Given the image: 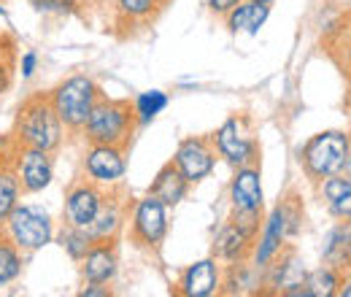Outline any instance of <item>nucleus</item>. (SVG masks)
Here are the masks:
<instances>
[{"instance_id": "412c9836", "label": "nucleus", "mask_w": 351, "mask_h": 297, "mask_svg": "<svg viewBox=\"0 0 351 297\" xmlns=\"http://www.w3.org/2000/svg\"><path fill=\"white\" fill-rule=\"evenodd\" d=\"M324 259L335 268V270H343L351 268V227H335L324 243Z\"/></svg>"}, {"instance_id": "ddd939ff", "label": "nucleus", "mask_w": 351, "mask_h": 297, "mask_svg": "<svg viewBox=\"0 0 351 297\" xmlns=\"http://www.w3.org/2000/svg\"><path fill=\"white\" fill-rule=\"evenodd\" d=\"M230 200L238 211H263V178L260 170L241 165L230 184Z\"/></svg>"}, {"instance_id": "4468645a", "label": "nucleus", "mask_w": 351, "mask_h": 297, "mask_svg": "<svg viewBox=\"0 0 351 297\" xmlns=\"http://www.w3.org/2000/svg\"><path fill=\"white\" fill-rule=\"evenodd\" d=\"M117 252L111 246V241L106 243H92L87 257L82 259V273L89 284H108L117 276Z\"/></svg>"}, {"instance_id": "20e7f679", "label": "nucleus", "mask_w": 351, "mask_h": 297, "mask_svg": "<svg viewBox=\"0 0 351 297\" xmlns=\"http://www.w3.org/2000/svg\"><path fill=\"white\" fill-rule=\"evenodd\" d=\"M351 143L349 135L341 130H327L313 135L303 149V168L313 181H324L349 165Z\"/></svg>"}, {"instance_id": "cd10ccee", "label": "nucleus", "mask_w": 351, "mask_h": 297, "mask_svg": "<svg viewBox=\"0 0 351 297\" xmlns=\"http://www.w3.org/2000/svg\"><path fill=\"white\" fill-rule=\"evenodd\" d=\"M76 3L79 0H30V5L44 14H71L76 11Z\"/></svg>"}, {"instance_id": "6ab92c4d", "label": "nucleus", "mask_w": 351, "mask_h": 297, "mask_svg": "<svg viewBox=\"0 0 351 297\" xmlns=\"http://www.w3.org/2000/svg\"><path fill=\"white\" fill-rule=\"evenodd\" d=\"M324 200L330 203V211L341 219H351V178H343V176H327L324 178Z\"/></svg>"}, {"instance_id": "c85d7f7f", "label": "nucleus", "mask_w": 351, "mask_h": 297, "mask_svg": "<svg viewBox=\"0 0 351 297\" xmlns=\"http://www.w3.org/2000/svg\"><path fill=\"white\" fill-rule=\"evenodd\" d=\"M232 224H238L246 235H257V230H260V211H232V219H230Z\"/></svg>"}, {"instance_id": "e433bc0d", "label": "nucleus", "mask_w": 351, "mask_h": 297, "mask_svg": "<svg viewBox=\"0 0 351 297\" xmlns=\"http://www.w3.org/2000/svg\"><path fill=\"white\" fill-rule=\"evenodd\" d=\"M349 73H351V71H349Z\"/></svg>"}, {"instance_id": "f03ea898", "label": "nucleus", "mask_w": 351, "mask_h": 297, "mask_svg": "<svg viewBox=\"0 0 351 297\" xmlns=\"http://www.w3.org/2000/svg\"><path fill=\"white\" fill-rule=\"evenodd\" d=\"M135 125H138V117H135V106L130 100L100 97L82 130H84V138L89 143H111V146L125 149Z\"/></svg>"}, {"instance_id": "1a4fd4ad", "label": "nucleus", "mask_w": 351, "mask_h": 297, "mask_svg": "<svg viewBox=\"0 0 351 297\" xmlns=\"http://www.w3.org/2000/svg\"><path fill=\"white\" fill-rule=\"evenodd\" d=\"M214 146L235 168L246 165L257 154V143L246 130V119H241V117H230L227 122H221V128L214 135Z\"/></svg>"}, {"instance_id": "7ed1b4c3", "label": "nucleus", "mask_w": 351, "mask_h": 297, "mask_svg": "<svg viewBox=\"0 0 351 297\" xmlns=\"http://www.w3.org/2000/svg\"><path fill=\"white\" fill-rule=\"evenodd\" d=\"M49 97H51V106H54V111L65 128L82 130L92 114V108H95V103L100 100V89L89 76L76 73V76L60 82L49 92Z\"/></svg>"}, {"instance_id": "f704fd0d", "label": "nucleus", "mask_w": 351, "mask_h": 297, "mask_svg": "<svg viewBox=\"0 0 351 297\" xmlns=\"http://www.w3.org/2000/svg\"><path fill=\"white\" fill-rule=\"evenodd\" d=\"M341 295H343V297H351V284H346V287L341 289Z\"/></svg>"}, {"instance_id": "aec40b11", "label": "nucleus", "mask_w": 351, "mask_h": 297, "mask_svg": "<svg viewBox=\"0 0 351 297\" xmlns=\"http://www.w3.org/2000/svg\"><path fill=\"white\" fill-rule=\"evenodd\" d=\"M19 195H22V187H19L16 170L11 163H3L0 165V227H5V219L19 206Z\"/></svg>"}, {"instance_id": "a878e982", "label": "nucleus", "mask_w": 351, "mask_h": 297, "mask_svg": "<svg viewBox=\"0 0 351 297\" xmlns=\"http://www.w3.org/2000/svg\"><path fill=\"white\" fill-rule=\"evenodd\" d=\"M132 106H135V117H138V122L146 125V122H152L157 114L165 111V106H168V95L160 92V89H152V92L138 95Z\"/></svg>"}, {"instance_id": "f257e3e1", "label": "nucleus", "mask_w": 351, "mask_h": 297, "mask_svg": "<svg viewBox=\"0 0 351 297\" xmlns=\"http://www.w3.org/2000/svg\"><path fill=\"white\" fill-rule=\"evenodd\" d=\"M62 130L65 125L60 122L51 97L49 95H30L16 114L14 122V141L16 146H33L44 152H57L62 146Z\"/></svg>"}, {"instance_id": "b1692460", "label": "nucleus", "mask_w": 351, "mask_h": 297, "mask_svg": "<svg viewBox=\"0 0 351 297\" xmlns=\"http://www.w3.org/2000/svg\"><path fill=\"white\" fill-rule=\"evenodd\" d=\"M60 243H62V249L68 252L71 259L82 262V259L87 257L89 249H92L95 238H92V233L84 230V227H68V224H65V230H62V235H60Z\"/></svg>"}, {"instance_id": "c9c22d12", "label": "nucleus", "mask_w": 351, "mask_h": 297, "mask_svg": "<svg viewBox=\"0 0 351 297\" xmlns=\"http://www.w3.org/2000/svg\"><path fill=\"white\" fill-rule=\"evenodd\" d=\"M252 3H265V5H267V3H270V0H252Z\"/></svg>"}, {"instance_id": "2f4dec72", "label": "nucleus", "mask_w": 351, "mask_h": 297, "mask_svg": "<svg viewBox=\"0 0 351 297\" xmlns=\"http://www.w3.org/2000/svg\"><path fill=\"white\" fill-rule=\"evenodd\" d=\"M238 3H241V0H208V8H211L214 14H221V16H224V14L232 11Z\"/></svg>"}, {"instance_id": "393cba45", "label": "nucleus", "mask_w": 351, "mask_h": 297, "mask_svg": "<svg viewBox=\"0 0 351 297\" xmlns=\"http://www.w3.org/2000/svg\"><path fill=\"white\" fill-rule=\"evenodd\" d=\"M335 287H338V270H335V268H319L316 273L306 276L303 295L306 297H330L338 292Z\"/></svg>"}, {"instance_id": "f3484780", "label": "nucleus", "mask_w": 351, "mask_h": 297, "mask_svg": "<svg viewBox=\"0 0 351 297\" xmlns=\"http://www.w3.org/2000/svg\"><path fill=\"white\" fill-rule=\"evenodd\" d=\"M227 16V27L230 33H249L257 36L260 27L265 25V19L270 16V8L265 3H252V0H241L232 11L224 14Z\"/></svg>"}, {"instance_id": "5701e85b", "label": "nucleus", "mask_w": 351, "mask_h": 297, "mask_svg": "<svg viewBox=\"0 0 351 297\" xmlns=\"http://www.w3.org/2000/svg\"><path fill=\"white\" fill-rule=\"evenodd\" d=\"M19 273H22V249L8 235H0V289L16 281Z\"/></svg>"}, {"instance_id": "423d86ee", "label": "nucleus", "mask_w": 351, "mask_h": 297, "mask_svg": "<svg viewBox=\"0 0 351 297\" xmlns=\"http://www.w3.org/2000/svg\"><path fill=\"white\" fill-rule=\"evenodd\" d=\"M173 163L189 184H197V181L208 178L217 165V146L211 138H203V135L184 138L176 149Z\"/></svg>"}, {"instance_id": "9b49d317", "label": "nucleus", "mask_w": 351, "mask_h": 297, "mask_svg": "<svg viewBox=\"0 0 351 297\" xmlns=\"http://www.w3.org/2000/svg\"><path fill=\"white\" fill-rule=\"evenodd\" d=\"M84 170L95 184H117L128 170L125 149L111 143H92V149L84 154Z\"/></svg>"}, {"instance_id": "2eb2a0df", "label": "nucleus", "mask_w": 351, "mask_h": 297, "mask_svg": "<svg viewBox=\"0 0 351 297\" xmlns=\"http://www.w3.org/2000/svg\"><path fill=\"white\" fill-rule=\"evenodd\" d=\"M287 235H289V233H287V211H284V206H278V209H273V213L267 216L263 238H260V243H257L254 259H257L260 268L270 265V259L281 252V243H284Z\"/></svg>"}, {"instance_id": "72a5a7b5", "label": "nucleus", "mask_w": 351, "mask_h": 297, "mask_svg": "<svg viewBox=\"0 0 351 297\" xmlns=\"http://www.w3.org/2000/svg\"><path fill=\"white\" fill-rule=\"evenodd\" d=\"M5 146H8V138H5V135H0V157H3V152H5Z\"/></svg>"}, {"instance_id": "c756f323", "label": "nucleus", "mask_w": 351, "mask_h": 297, "mask_svg": "<svg viewBox=\"0 0 351 297\" xmlns=\"http://www.w3.org/2000/svg\"><path fill=\"white\" fill-rule=\"evenodd\" d=\"M11 68H14L11 65V57H5V60L0 57V95L11 86Z\"/></svg>"}, {"instance_id": "f8f14e48", "label": "nucleus", "mask_w": 351, "mask_h": 297, "mask_svg": "<svg viewBox=\"0 0 351 297\" xmlns=\"http://www.w3.org/2000/svg\"><path fill=\"white\" fill-rule=\"evenodd\" d=\"M221 287V270L217 259H200L189 265L178 281V295L184 297H211Z\"/></svg>"}, {"instance_id": "9d476101", "label": "nucleus", "mask_w": 351, "mask_h": 297, "mask_svg": "<svg viewBox=\"0 0 351 297\" xmlns=\"http://www.w3.org/2000/svg\"><path fill=\"white\" fill-rule=\"evenodd\" d=\"M103 200H106V195L100 192V187L95 181H79L65 195L62 222L68 227H84V230H89V224L95 222V216L100 211Z\"/></svg>"}, {"instance_id": "bb28decb", "label": "nucleus", "mask_w": 351, "mask_h": 297, "mask_svg": "<svg viewBox=\"0 0 351 297\" xmlns=\"http://www.w3.org/2000/svg\"><path fill=\"white\" fill-rule=\"evenodd\" d=\"M157 5L160 0H117V11L128 19H146Z\"/></svg>"}, {"instance_id": "dca6fc26", "label": "nucleus", "mask_w": 351, "mask_h": 297, "mask_svg": "<svg viewBox=\"0 0 351 297\" xmlns=\"http://www.w3.org/2000/svg\"><path fill=\"white\" fill-rule=\"evenodd\" d=\"M249 249H252V235H246L232 222H227L214 238V259L221 262H241Z\"/></svg>"}, {"instance_id": "7c9ffc66", "label": "nucleus", "mask_w": 351, "mask_h": 297, "mask_svg": "<svg viewBox=\"0 0 351 297\" xmlns=\"http://www.w3.org/2000/svg\"><path fill=\"white\" fill-rule=\"evenodd\" d=\"M36 65H38V54H36V51H27V54L22 57V76L30 79V76L36 73Z\"/></svg>"}, {"instance_id": "6e6552de", "label": "nucleus", "mask_w": 351, "mask_h": 297, "mask_svg": "<svg viewBox=\"0 0 351 297\" xmlns=\"http://www.w3.org/2000/svg\"><path fill=\"white\" fill-rule=\"evenodd\" d=\"M11 165L16 170V178H19L22 192H27V195L44 192L46 187L51 184V178H54L51 152H44V149L19 146V154H16V160Z\"/></svg>"}, {"instance_id": "4be33fe9", "label": "nucleus", "mask_w": 351, "mask_h": 297, "mask_svg": "<svg viewBox=\"0 0 351 297\" xmlns=\"http://www.w3.org/2000/svg\"><path fill=\"white\" fill-rule=\"evenodd\" d=\"M119 227H122V209L114 200H103V206H100V211L95 216V222L89 224L92 238L95 241H111Z\"/></svg>"}, {"instance_id": "39448f33", "label": "nucleus", "mask_w": 351, "mask_h": 297, "mask_svg": "<svg viewBox=\"0 0 351 297\" xmlns=\"http://www.w3.org/2000/svg\"><path fill=\"white\" fill-rule=\"evenodd\" d=\"M5 233L22 252L44 249L54 235L49 213L44 209H36V206H16L11 216L5 219Z\"/></svg>"}, {"instance_id": "0eeeda50", "label": "nucleus", "mask_w": 351, "mask_h": 297, "mask_svg": "<svg viewBox=\"0 0 351 297\" xmlns=\"http://www.w3.org/2000/svg\"><path fill=\"white\" fill-rule=\"evenodd\" d=\"M165 233H168V206L160 198L146 195L143 200H138L132 211V238L143 246H160Z\"/></svg>"}, {"instance_id": "a211bd4d", "label": "nucleus", "mask_w": 351, "mask_h": 297, "mask_svg": "<svg viewBox=\"0 0 351 297\" xmlns=\"http://www.w3.org/2000/svg\"><path fill=\"white\" fill-rule=\"evenodd\" d=\"M186 187H189V181L181 176V170L176 168V163H168L165 168L157 173V178L152 181L149 195L160 198V200H162V203L171 209V206H178V203L184 200Z\"/></svg>"}, {"instance_id": "473e14b6", "label": "nucleus", "mask_w": 351, "mask_h": 297, "mask_svg": "<svg viewBox=\"0 0 351 297\" xmlns=\"http://www.w3.org/2000/svg\"><path fill=\"white\" fill-rule=\"evenodd\" d=\"M79 295L82 297H106L108 295V289H103V284H89V287H84Z\"/></svg>"}]
</instances>
